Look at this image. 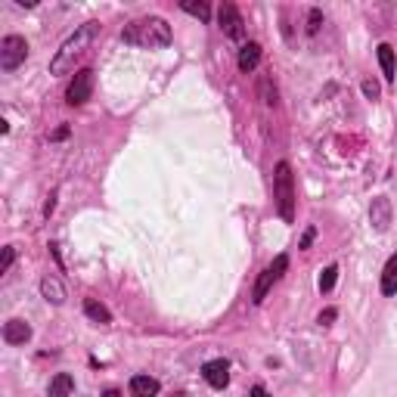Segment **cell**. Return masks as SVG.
<instances>
[{"label": "cell", "instance_id": "d6986e66", "mask_svg": "<svg viewBox=\"0 0 397 397\" xmlns=\"http://www.w3.org/2000/svg\"><path fill=\"white\" fill-rule=\"evenodd\" d=\"M335 279H338V267H335V264H329L326 270L320 273V292H332Z\"/></svg>", "mask_w": 397, "mask_h": 397}, {"label": "cell", "instance_id": "5bb4252c", "mask_svg": "<svg viewBox=\"0 0 397 397\" xmlns=\"http://www.w3.org/2000/svg\"><path fill=\"white\" fill-rule=\"evenodd\" d=\"M74 391V378L68 372H56L50 378V397H68Z\"/></svg>", "mask_w": 397, "mask_h": 397}, {"label": "cell", "instance_id": "5b68a950", "mask_svg": "<svg viewBox=\"0 0 397 397\" xmlns=\"http://www.w3.org/2000/svg\"><path fill=\"white\" fill-rule=\"evenodd\" d=\"M289 270V258H285V254H276V258H273V264H267L264 267V273H261V279L258 283H254V292H252V301L254 304H261L267 298V292H270V285L276 283L279 276H283V273Z\"/></svg>", "mask_w": 397, "mask_h": 397}, {"label": "cell", "instance_id": "3957f363", "mask_svg": "<svg viewBox=\"0 0 397 397\" xmlns=\"http://www.w3.org/2000/svg\"><path fill=\"white\" fill-rule=\"evenodd\" d=\"M273 198H276V211L285 223L295 221V180H292L289 161H279L276 174H273Z\"/></svg>", "mask_w": 397, "mask_h": 397}, {"label": "cell", "instance_id": "2e32d148", "mask_svg": "<svg viewBox=\"0 0 397 397\" xmlns=\"http://www.w3.org/2000/svg\"><path fill=\"white\" fill-rule=\"evenodd\" d=\"M258 62H261V47L258 43H245V47L239 50V68L242 72H254L258 68Z\"/></svg>", "mask_w": 397, "mask_h": 397}, {"label": "cell", "instance_id": "30bf717a", "mask_svg": "<svg viewBox=\"0 0 397 397\" xmlns=\"http://www.w3.org/2000/svg\"><path fill=\"white\" fill-rule=\"evenodd\" d=\"M28 338H31V326L25 320L3 323V341H6V345H25Z\"/></svg>", "mask_w": 397, "mask_h": 397}, {"label": "cell", "instance_id": "cb8c5ba5", "mask_svg": "<svg viewBox=\"0 0 397 397\" xmlns=\"http://www.w3.org/2000/svg\"><path fill=\"white\" fill-rule=\"evenodd\" d=\"M335 316H338V310H335V307H326V310L320 314V326H329V323H332Z\"/></svg>", "mask_w": 397, "mask_h": 397}, {"label": "cell", "instance_id": "d4e9b609", "mask_svg": "<svg viewBox=\"0 0 397 397\" xmlns=\"http://www.w3.org/2000/svg\"><path fill=\"white\" fill-rule=\"evenodd\" d=\"M252 397H270V394L264 391V385H254V388H252Z\"/></svg>", "mask_w": 397, "mask_h": 397}, {"label": "cell", "instance_id": "52a82bcc", "mask_svg": "<svg viewBox=\"0 0 397 397\" xmlns=\"http://www.w3.org/2000/svg\"><path fill=\"white\" fill-rule=\"evenodd\" d=\"M217 22H221L223 34L233 37V41H242V34H245V22H242L239 10H236L233 3H223L221 12H217Z\"/></svg>", "mask_w": 397, "mask_h": 397}, {"label": "cell", "instance_id": "f1b7e54d", "mask_svg": "<svg viewBox=\"0 0 397 397\" xmlns=\"http://www.w3.org/2000/svg\"><path fill=\"white\" fill-rule=\"evenodd\" d=\"M174 397H186V394H174Z\"/></svg>", "mask_w": 397, "mask_h": 397}, {"label": "cell", "instance_id": "6da1fadb", "mask_svg": "<svg viewBox=\"0 0 397 397\" xmlns=\"http://www.w3.org/2000/svg\"><path fill=\"white\" fill-rule=\"evenodd\" d=\"M121 41L134 43V47H143V50H161L171 43V28H167V22L159 16L134 19L130 25H124Z\"/></svg>", "mask_w": 397, "mask_h": 397}, {"label": "cell", "instance_id": "7c38bea8", "mask_svg": "<svg viewBox=\"0 0 397 397\" xmlns=\"http://www.w3.org/2000/svg\"><path fill=\"white\" fill-rule=\"evenodd\" d=\"M378 65H382V74H385V81H394L397 78V68H394V47L391 43H378Z\"/></svg>", "mask_w": 397, "mask_h": 397}, {"label": "cell", "instance_id": "603a6c76", "mask_svg": "<svg viewBox=\"0 0 397 397\" xmlns=\"http://www.w3.org/2000/svg\"><path fill=\"white\" fill-rule=\"evenodd\" d=\"M363 93L366 99H378V84L376 81H363Z\"/></svg>", "mask_w": 397, "mask_h": 397}, {"label": "cell", "instance_id": "4fadbf2b", "mask_svg": "<svg viewBox=\"0 0 397 397\" xmlns=\"http://www.w3.org/2000/svg\"><path fill=\"white\" fill-rule=\"evenodd\" d=\"M41 292H43V298H47V301H53V304L65 301V285H62L56 276H43L41 279Z\"/></svg>", "mask_w": 397, "mask_h": 397}, {"label": "cell", "instance_id": "484cf974", "mask_svg": "<svg viewBox=\"0 0 397 397\" xmlns=\"http://www.w3.org/2000/svg\"><path fill=\"white\" fill-rule=\"evenodd\" d=\"M310 242H314V230H307V233H304V239H301V248H307Z\"/></svg>", "mask_w": 397, "mask_h": 397}, {"label": "cell", "instance_id": "8fae6325", "mask_svg": "<svg viewBox=\"0 0 397 397\" xmlns=\"http://www.w3.org/2000/svg\"><path fill=\"white\" fill-rule=\"evenodd\" d=\"M130 397H159V382L152 376H134L130 378Z\"/></svg>", "mask_w": 397, "mask_h": 397}, {"label": "cell", "instance_id": "4316f807", "mask_svg": "<svg viewBox=\"0 0 397 397\" xmlns=\"http://www.w3.org/2000/svg\"><path fill=\"white\" fill-rule=\"evenodd\" d=\"M62 136H68V128H59V130H56L53 140H62Z\"/></svg>", "mask_w": 397, "mask_h": 397}, {"label": "cell", "instance_id": "9c48e42d", "mask_svg": "<svg viewBox=\"0 0 397 397\" xmlns=\"http://www.w3.org/2000/svg\"><path fill=\"white\" fill-rule=\"evenodd\" d=\"M369 223L378 230V233H385V230L391 227V202L385 196L372 198V205H369Z\"/></svg>", "mask_w": 397, "mask_h": 397}, {"label": "cell", "instance_id": "7402d4cb", "mask_svg": "<svg viewBox=\"0 0 397 397\" xmlns=\"http://www.w3.org/2000/svg\"><path fill=\"white\" fill-rule=\"evenodd\" d=\"M261 93H264V103L267 105H276V93H270V81H261Z\"/></svg>", "mask_w": 397, "mask_h": 397}, {"label": "cell", "instance_id": "8992f818", "mask_svg": "<svg viewBox=\"0 0 397 397\" xmlns=\"http://www.w3.org/2000/svg\"><path fill=\"white\" fill-rule=\"evenodd\" d=\"M90 93H93V68H81V72H74L72 84H68L65 99L72 105H84L90 99Z\"/></svg>", "mask_w": 397, "mask_h": 397}, {"label": "cell", "instance_id": "ba28073f", "mask_svg": "<svg viewBox=\"0 0 397 397\" xmlns=\"http://www.w3.org/2000/svg\"><path fill=\"white\" fill-rule=\"evenodd\" d=\"M202 376H205V382H208L211 388H227L230 363H227V360H208V363L202 366Z\"/></svg>", "mask_w": 397, "mask_h": 397}, {"label": "cell", "instance_id": "7a4b0ae2", "mask_svg": "<svg viewBox=\"0 0 397 397\" xmlns=\"http://www.w3.org/2000/svg\"><path fill=\"white\" fill-rule=\"evenodd\" d=\"M93 34H96V22H87L81 25L78 31H74L72 37H68L65 43H62L59 50H56V56L50 59V74H65L74 68V59H78L81 53H84L87 47H90Z\"/></svg>", "mask_w": 397, "mask_h": 397}, {"label": "cell", "instance_id": "277c9868", "mask_svg": "<svg viewBox=\"0 0 397 397\" xmlns=\"http://www.w3.org/2000/svg\"><path fill=\"white\" fill-rule=\"evenodd\" d=\"M25 56H28V41H25V37L6 34L3 41H0V68H3V72L19 68L25 62Z\"/></svg>", "mask_w": 397, "mask_h": 397}, {"label": "cell", "instance_id": "44dd1931", "mask_svg": "<svg viewBox=\"0 0 397 397\" xmlns=\"http://www.w3.org/2000/svg\"><path fill=\"white\" fill-rule=\"evenodd\" d=\"M320 22H323V12L320 10H310V16H307V31H310V34H316V31H320Z\"/></svg>", "mask_w": 397, "mask_h": 397}, {"label": "cell", "instance_id": "e0dca14e", "mask_svg": "<svg viewBox=\"0 0 397 397\" xmlns=\"http://www.w3.org/2000/svg\"><path fill=\"white\" fill-rule=\"evenodd\" d=\"M382 292L385 295H397V254H391L382 270Z\"/></svg>", "mask_w": 397, "mask_h": 397}, {"label": "cell", "instance_id": "ffe728a7", "mask_svg": "<svg viewBox=\"0 0 397 397\" xmlns=\"http://www.w3.org/2000/svg\"><path fill=\"white\" fill-rule=\"evenodd\" d=\"M12 261H16V248L12 245H6L3 248V261H0V273H6L12 267Z\"/></svg>", "mask_w": 397, "mask_h": 397}, {"label": "cell", "instance_id": "ac0fdd59", "mask_svg": "<svg viewBox=\"0 0 397 397\" xmlns=\"http://www.w3.org/2000/svg\"><path fill=\"white\" fill-rule=\"evenodd\" d=\"M180 6H183V10L190 12V16H198V19H202V22H208V19H211L208 3H196V0H183V3H180Z\"/></svg>", "mask_w": 397, "mask_h": 397}, {"label": "cell", "instance_id": "9a60e30c", "mask_svg": "<svg viewBox=\"0 0 397 397\" xmlns=\"http://www.w3.org/2000/svg\"><path fill=\"white\" fill-rule=\"evenodd\" d=\"M84 314L90 316L93 323H99V326H105V323H112V314L105 304H99L96 298H84Z\"/></svg>", "mask_w": 397, "mask_h": 397}, {"label": "cell", "instance_id": "83f0119b", "mask_svg": "<svg viewBox=\"0 0 397 397\" xmlns=\"http://www.w3.org/2000/svg\"><path fill=\"white\" fill-rule=\"evenodd\" d=\"M103 397H124L121 391H115V388H109V391H103Z\"/></svg>", "mask_w": 397, "mask_h": 397}]
</instances>
